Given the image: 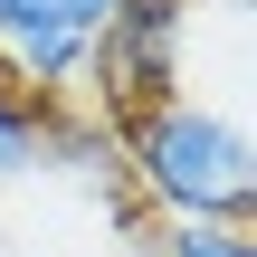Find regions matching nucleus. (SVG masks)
<instances>
[{"label": "nucleus", "mask_w": 257, "mask_h": 257, "mask_svg": "<svg viewBox=\"0 0 257 257\" xmlns=\"http://www.w3.org/2000/svg\"><path fill=\"white\" fill-rule=\"evenodd\" d=\"M114 162L172 229H248V210H257V143L238 105L162 95V105L114 124Z\"/></svg>", "instance_id": "obj_1"}, {"label": "nucleus", "mask_w": 257, "mask_h": 257, "mask_svg": "<svg viewBox=\"0 0 257 257\" xmlns=\"http://www.w3.org/2000/svg\"><path fill=\"white\" fill-rule=\"evenodd\" d=\"M181 48H191V0H114V19L95 29V57H86V95H95V124H124L162 95H181Z\"/></svg>", "instance_id": "obj_2"}, {"label": "nucleus", "mask_w": 257, "mask_h": 257, "mask_svg": "<svg viewBox=\"0 0 257 257\" xmlns=\"http://www.w3.org/2000/svg\"><path fill=\"white\" fill-rule=\"evenodd\" d=\"M105 19H114V0H0V76L57 105V86L86 76Z\"/></svg>", "instance_id": "obj_3"}, {"label": "nucleus", "mask_w": 257, "mask_h": 257, "mask_svg": "<svg viewBox=\"0 0 257 257\" xmlns=\"http://www.w3.org/2000/svg\"><path fill=\"white\" fill-rule=\"evenodd\" d=\"M48 124H57V105L0 76V191L29 181V172H48Z\"/></svg>", "instance_id": "obj_4"}, {"label": "nucleus", "mask_w": 257, "mask_h": 257, "mask_svg": "<svg viewBox=\"0 0 257 257\" xmlns=\"http://www.w3.org/2000/svg\"><path fill=\"white\" fill-rule=\"evenodd\" d=\"M153 257H257V248H248V229H162Z\"/></svg>", "instance_id": "obj_5"}]
</instances>
